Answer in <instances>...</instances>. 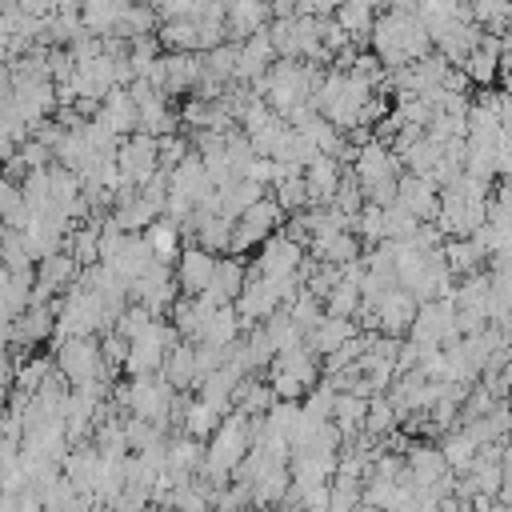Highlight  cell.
Listing matches in <instances>:
<instances>
[{"instance_id": "42", "label": "cell", "mask_w": 512, "mask_h": 512, "mask_svg": "<svg viewBox=\"0 0 512 512\" xmlns=\"http://www.w3.org/2000/svg\"><path fill=\"white\" fill-rule=\"evenodd\" d=\"M284 308H288V316H292V320H296L304 332H308V328H312V324L324 316V300H320V296H312L308 288H300V292H296V296H292Z\"/></svg>"}, {"instance_id": "18", "label": "cell", "mask_w": 512, "mask_h": 512, "mask_svg": "<svg viewBox=\"0 0 512 512\" xmlns=\"http://www.w3.org/2000/svg\"><path fill=\"white\" fill-rule=\"evenodd\" d=\"M212 268H216V256H212L208 248H200V244L180 248L176 264H172L180 296H200V292L208 288V280H212Z\"/></svg>"}, {"instance_id": "20", "label": "cell", "mask_w": 512, "mask_h": 512, "mask_svg": "<svg viewBox=\"0 0 512 512\" xmlns=\"http://www.w3.org/2000/svg\"><path fill=\"white\" fill-rule=\"evenodd\" d=\"M344 180V164L328 152H316L308 164H304V192H308V204H328L336 196Z\"/></svg>"}, {"instance_id": "11", "label": "cell", "mask_w": 512, "mask_h": 512, "mask_svg": "<svg viewBox=\"0 0 512 512\" xmlns=\"http://www.w3.org/2000/svg\"><path fill=\"white\" fill-rule=\"evenodd\" d=\"M180 288H176V272L164 260H152L136 280H128V300L144 304L152 316H168V308L176 304Z\"/></svg>"}, {"instance_id": "19", "label": "cell", "mask_w": 512, "mask_h": 512, "mask_svg": "<svg viewBox=\"0 0 512 512\" xmlns=\"http://www.w3.org/2000/svg\"><path fill=\"white\" fill-rule=\"evenodd\" d=\"M56 332V304H28L16 320H12V332H8V348H32L40 340H52Z\"/></svg>"}, {"instance_id": "1", "label": "cell", "mask_w": 512, "mask_h": 512, "mask_svg": "<svg viewBox=\"0 0 512 512\" xmlns=\"http://www.w3.org/2000/svg\"><path fill=\"white\" fill-rule=\"evenodd\" d=\"M368 52L384 64V72H392V68H404V64L428 56L432 52V36H428L424 20L416 16V8L388 0L384 12H376V20H372Z\"/></svg>"}, {"instance_id": "17", "label": "cell", "mask_w": 512, "mask_h": 512, "mask_svg": "<svg viewBox=\"0 0 512 512\" xmlns=\"http://www.w3.org/2000/svg\"><path fill=\"white\" fill-rule=\"evenodd\" d=\"M396 204L408 208L420 224L436 220L440 212V188L428 180V176H416V172H400V184H396Z\"/></svg>"}, {"instance_id": "9", "label": "cell", "mask_w": 512, "mask_h": 512, "mask_svg": "<svg viewBox=\"0 0 512 512\" xmlns=\"http://www.w3.org/2000/svg\"><path fill=\"white\" fill-rule=\"evenodd\" d=\"M408 340L420 352L456 344L460 340V332H456V304L452 300H424V304H416V320L408 328Z\"/></svg>"}, {"instance_id": "41", "label": "cell", "mask_w": 512, "mask_h": 512, "mask_svg": "<svg viewBox=\"0 0 512 512\" xmlns=\"http://www.w3.org/2000/svg\"><path fill=\"white\" fill-rule=\"evenodd\" d=\"M32 252L24 244V236L16 228H0V268L8 272H32Z\"/></svg>"}, {"instance_id": "39", "label": "cell", "mask_w": 512, "mask_h": 512, "mask_svg": "<svg viewBox=\"0 0 512 512\" xmlns=\"http://www.w3.org/2000/svg\"><path fill=\"white\" fill-rule=\"evenodd\" d=\"M360 500H364V480L340 476V472L328 480V512H356L364 508Z\"/></svg>"}, {"instance_id": "7", "label": "cell", "mask_w": 512, "mask_h": 512, "mask_svg": "<svg viewBox=\"0 0 512 512\" xmlns=\"http://www.w3.org/2000/svg\"><path fill=\"white\" fill-rule=\"evenodd\" d=\"M56 372L68 380V388H84V384H108L104 372H112L100 356V336H64L56 340V356H52Z\"/></svg>"}, {"instance_id": "38", "label": "cell", "mask_w": 512, "mask_h": 512, "mask_svg": "<svg viewBox=\"0 0 512 512\" xmlns=\"http://www.w3.org/2000/svg\"><path fill=\"white\" fill-rule=\"evenodd\" d=\"M332 20H336L352 40H364V44H368V32H372L376 12H372L368 4H360V0H344V4L332 12Z\"/></svg>"}, {"instance_id": "47", "label": "cell", "mask_w": 512, "mask_h": 512, "mask_svg": "<svg viewBox=\"0 0 512 512\" xmlns=\"http://www.w3.org/2000/svg\"><path fill=\"white\" fill-rule=\"evenodd\" d=\"M8 60H12V40H8V32L0 28V68H4Z\"/></svg>"}, {"instance_id": "24", "label": "cell", "mask_w": 512, "mask_h": 512, "mask_svg": "<svg viewBox=\"0 0 512 512\" xmlns=\"http://www.w3.org/2000/svg\"><path fill=\"white\" fill-rule=\"evenodd\" d=\"M472 84H480V88H488L496 76H500V36H492V32H484L480 36V44L456 64Z\"/></svg>"}, {"instance_id": "49", "label": "cell", "mask_w": 512, "mask_h": 512, "mask_svg": "<svg viewBox=\"0 0 512 512\" xmlns=\"http://www.w3.org/2000/svg\"><path fill=\"white\" fill-rule=\"evenodd\" d=\"M8 4H12V0H0V12H4V8H8Z\"/></svg>"}, {"instance_id": "25", "label": "cell", "mask_w": 512, "mask_h": 512, "mask_svg": "<svg viewBox=\"0 0 512 512\" xmlns=\"http://www.w3.org/2000/svg\"><path fill=\"white\" fill-rule=\"evenodd\" d=\"M96 120L112 132V136H132L136 132V100L128 96V88H112L104 100H100V108H96Z\"/></svg>"}, {"instance_id": "3", "label": "cell", "mask_w": 512, "mask_h": 512, "mask_svg": "<svg viewBox=\"0 0 512 512\" xmlns=\"http://www.w3.org/2000/svg\"><path fill=\"white\" fill-rule=\"evenodd\" d=\"M112 404L128 416L152 420V424H168V416L184 412V396L164 380V372H144V376H128L112 388Z\"/></svg>"}, {"instance_id": "44", "label": "cell", "mask_w": 512, "mask_h": 512, "mask_svg": "<svg viewBox=\"0 0 512 512\" xmlns=\"http://www.w3.org/2000/svg\"><path fill=\"white\" fill-rule=\"evenodd\" d=\"M336 212H344L348 220H356V212L364 208V192H360V184H356V176L352 172H344V180H340V188H336V196L328 200Z\"/></svg>"}, {"instance_id": "31", "label": "cell", "mask_w": 512, "mask_h": 512, "mask_svg": "<svg viewBox=\"0 0 512 512\" xmlns=\"http://www.w3.org/2000/svg\"><path fill=\"white\" fill-rule=\"evenodd\" d=\"M272 400H276V392H272V384L268 380H256V376H244L240 384H236V392H232V412H244V416H264L268 408H272Z\"/></svg>"}, {"instance_id": "48", "label": "cell", "mask_w": 512, "mask_h": 512, "mask_svg": "<svg viewBox=\"0 0 512 512\" xmlns=\"http://www.w3.org/2000/svg\"><path fill=\"white\" fill-rule=\"evenodd\" d=\"M360 4H368V8H372V12H380V8H384V4H388V0H360Z\"/></svg>"}, {"instance_id": "27", "label": "cell", "mask_w": 512, "mask_h": 512, "mask_svg": "<svg viewBox=\"0 0 512 512\" xmlns=\"http://www.w3.org/2000/svg\"><path fill=\"white\" fill-rule=\"evenodd\" d=\"M32 284H36V268L32 272H8V268H0V316L4 320H16L32 304Z\"/></svg>"}, {"instance_id": "2", "label": "cell", "mask_w": 512, "mask_h": 512, "mask_svg": "<svg viewBox=\"0 0 512 512\" xmlns=\"http://www.w3.org/2000/svg\"><path fill=\"white\" fill-rule=\"evenodd\" d=\"M320 64H312V60H276L252 88L268 100V108L276 112V116H288V112H296V108H304V104H312V96H316V88H320Z\"/></svg>"}, {"instance_id": "4", "label": "cell", "mask_w": 512, "mask_h": 512, "mask_svg": "<svg viewBox=\"0 0 512 512\" xmlns=\"http://www.w3.org/2000/svg\"><path fill=\"white\" fill-rule=\"evenodd\" d=\"M348 172L356 176V184H360V192H364L368 204H380V208L396 204V184H400V172L404 168H400V156L388 144H380V140L360 144Z\"/></svg>"}, {"instance_id": "35", "label": "cell", "mask_w": 512, "mask_h": 512, "mask_svg": "<svg viewBox=\"0 0 512 512\" xmlns=\"http://www.w3.org/2000/svg\"><path fill=\"white\" fill-rule=\"evenodd\" d=\"M476 440L464 432V428H448L444 432V444H440V452H444V460H448V468L460 476V472H468L472 468V460H476Z\"/></svg>"}, {"instance_id": "43", "label": "cell", "mask_w": 512, "mask_h": 512, "mask_svg": "<svg viewBox=\"0 0 512 512\" xmlns=\"http://www.w3.org/2000/svg\"><path fill=\"white\" fill-rule=\"evenodd\" d=\"M152 320H156V316H152L144 304H132V300H128V304L120 308V316L112 320V332H120L124 340H136V336H140V332H144Z\"/></svg>"}, {"instance_id": "30", "label": "cell", "mask_w": 512, "mask_h": 512, "mask_svg": "<svg viewBox=\"0 0 512 512\" xmlns=\"http://www.w3.org/2000/svg\"><path fill=\"white\" fill-rule=\"evenodd\" d=\"M140 236H144V244H148V252H152L156 260L176 264V256H180V224H176V220L156 216Z\"/></svg>"}, {"instance_id": "40", "label": "cell", "mask_w": 512, "mask_h": 512, "mask_svg": "<svg viewBox=\"0 0 512 512\" xmlns=\"http://www.w3.org/2000/svg\"><path fill=\"white\" fill-rule=\"evenodd\" d=\"M200 56H204V76L220 80L224 88L236 80V40H224V44H216V48L200 52Z\"/></svg>"}, {"instance_id": "26", "label": "cell", "mask_w": 512, "mask_h": 512, "mask_svg": "<svg viewBox=\"0 0 512 512\" xmlns=\"http://www.w3.org/2000/svg\"><path fill=\"white\" fill-rule=\"evenodd\" d=\"M308 252H312L320 264H336V268H344V264L360 260V236H356L352 228L324 232V236H316V240L308 244Z\"/></svg>"}, {"instance_id": "15", "label": "cell", "mask_w": 512, "mask_h": 512, "mask_svg": "<svg viewBox=\"0 0 512 512\" xmlns=\"http://www.w3.org/2000/svg\"><path fill=\"white\" fill-rule=\"evenodd\" d=\"M276 60H280V56H276V48H272L268 28H264V32H252L248 40H236V80H240V84H256Z\"/></svg>"}, {"instance_id": "29", "label": "cell", "mask_w": 512, "mask_h": 512, "mask_svg": "<svg viewBox=\"0 0 512 512\" xmlns=\"http://www.w3.org/2000/svg\"><path fill=\"white\" fill-rule=\"evenodd\" d=\"M160 372H164V380H168L176 392L196 388V348H192V340H176V344L168 348Z\"/></svg>"}, {"instance_id": "5", "label": "cell", "mask_w": 512, "mask_h": 512, "mask_svg": "<svg viewBox=\"0 0 512 512\" xmlns=\"http://www.w3.org/2000/svg\"><path fill=\"white\" fill-rule=\"evenodd\" d=\"M108 328H112V316L104 312V304L80 280L60 292V300H56V332H52L56 340H64V336H100Z\"/></svg>"}, {"instance_id": "23", "label": "cell", "mask_w": 512, "mask_h": 512, "mask_svg": "<svg viewBox=\"0 0 512 512\" xmlns=\"http://www.w3.org/2000/svg\"><path fill=\"white\" fill-rule=\"evenodd\" d=\"M268 24H272L268 0H228V8H224L228 40H248L252 32H264Z\"/></svg>"}, {"instance_id": "21", "label": "cell", "mask_w": 512, "mask_h": 512, "mask_svg": "<svg viewBox=\"0 0 512 512\" xmlns=\"http://www.w3.org/2000/svg\"><path fill=\"white\" fill-rule=\"evenodd\" d=\"M244 280H248V264H244V256L224 252V256H216L212 280H208V288H204L200 296H204V300H212V304H232V300L240 296Z\"/></svg>"}, {"instance_id": "12", "label": "cell", "mask_w": 512, "mask_h": 512, "mask_svg": "<svg viewBox=\"0 0 512 512\" xmlns=\"http://www.w3.org/2000/svg\"><path fill=\"white\" fill-rule=\"evenodd\" d=\"M156 172H160L156 136L132 132V136H124V140L116 144V176H120V188H140V184H148Z\"/></svg>"}, {"instance_id": "10", "label": "cell", "mask_w": 512, "mask_h": 512, "mask_svg": "<svg viewBox=\"0 0 512 512\" xmlns=\"http://www.w3.org/2000/svg\"><path fill=\"white\" fill-rule=\"evenodd\" d=\"M180 336H176V328L168 324V320H152L136 340H128V352H124V364H120V372L124 376H144V372H160L164 368V356H168V348L176 344Z\"/></svg>"}, {"instance_id": "46", "label": "cell", "mask_w": 512, "mask_h": 512, "mask_svg": "<svg viewBox=\"0 0 512 512\" xmlns=\"http://www.w3.org/2000/svg\"><path fill=\"white\" fill-rule=\"evenodd\" d=\"M340 4L344 0H296V12H304V16H332Z\"/></svg>"}, {"instance_id": "16", "label": "cell", "mask_w": 512, "mask_h": 512, "mask_svg": "<svg viewBox=\"0 0 512 512\" xmlns=\"http://www.w3.org/2000/svg\"><path fill=\"white\" fill-rule=\"evenodd\" d=\"M168 192L184 196L192 208L204 204V200L216 192V184H212V176H208V168H204V160H200L196 152H188V156L168 172Z\"/></svg>"}, {"instance_id": "14", "label": "cell", "mask_w": 512, "mask_h": 512, "mask_svg": "<svg viewBox=\"0 0 512 512\" xmlns=\"http://www.w3.org/2000/svg\"><path fill=\"white\" fill-rule=\"evenodd\" d=\"M80 264L68 248H56L52 256L36 260V284H32V304H48L52 296H60L68 284H76Z\"/></svg>"}, {"instance_id": "8", "label": "cell", "mask_w": 512, "mask_h": 512, "mask_svg": "<svg viewBox=\"0 0 512 512\" xmlns=\"http://www.w3.org/2000/svg\"><path fill=\"white\" fill-rule=\"evenodd\" d=\"M280 224H284V208H280L272 196H260L256 204H248V208L232 220V244H228V252H232V256L256 252L272 232H280Z\"/></svg>"}, {"instance_id": "32", "label": "cell", "mask_w": 512, "mask_h": 512, "mask_svg": "<svg viewBox=\"0 0 512 512\" xmlns=\"http://www.w3.org/2000/svg\"><path fill=\"white\" fill-rule=\"evenodd\" d=\"M368 400L372 396H360V392H336L332 400V424L340 428V436H356L364 428V416H368Z\"/></svg>"}, {"instance_id": "45", "label": "cell", "mask_w": 512, "mask_h": 512, "mask_svg": "<svg viewBox=\"0 0 512 512\" xmlns=\"http://www.w3.org/2000/svg\"><path fill=\"white\" fill-rule=\"evenodd\" d=\"M416 224L420 220L408 208H400V204H388L384 208V240H408L416 232Z\"/></svg>"}, {"instance_id": "33", "label": "cell", "mask_w": 512, "mask_h": 512, "mask_svg": "<svg viewBox=\"0 0 512 512\" xmlns=\"http://www.w3.org/2000/svg\"><path fill=\"white\" fill-rule=\"evenodd\" d=\"M224 420V412L220 408H212V404H204L200 396H192V400H184V412H180V428L188 432V436H196V440H208L212 432H216V424Z\"/></svg>"}, {"instance_id": "28", "label": "cell", "mask_w": 512, "mask_h": 512, "mask_svg": "<svg viewBox=\"0 0 512 512\" xmlns=\"http://www.w3.org/2000/svg\"><path fill=\"white\" fill-rule=\"evenodd\" d=\"M240 332H244V324H240V316H236V304H216V308L208 312V320H204V328H200L196 344H216V348H228V344H232Z\"/></svg>"}, {"instance_id": "13", "label": "cell", "mask_w": 512, "mask_h": 512, "mask_svg": "<svg viewBox=\"0 0 512 512\" xmlns=\"http://www.w3.org/2000/svg\"><path fill=\"white\" fill-rule=\"evenodd\" d=\"M304 256H308V248H304L300 240H292V236L280 228V232H272V236L256 248V260L248 264V272H256V276H296Z\"/></svg>"}, {"instance_id": "37", "label": "cell", "mask_w": 512, "mask_h": 512, "mask_svg": "<svg viewBox=\"0 0 512 512\" xmlns=\"http://www.w3.org/2000/svg\"><path fill=\"white\" fill-rule=\"evenodd\" d=\"M396 424H400L396 404H392L384 392H380V396H372V400H368V416H364V428H360V432H364L368 440H380V436H388Z\"/></svg>"}, {"instance_id": "36", "label": "cell", "mask_w": 512, "mask_h": 512, "mask_svg": "<svg viewBox=\"0 0 512 512\" xmlns=\"http://www.w3.org/2000/svg\"><path fill=\"white\" fill-rule=\"evenodd\" d=\"M0 224L16 228V232L28 224V204H24L20 180H12V176H0Z\"/></svg>"}, {"instance_id": "6", "label": "cell", "mask_w": 512, "mask_h": 512, "mask_svg": "<svg viewBox=\"0 0 512 512\" xmlns=\"http://www.w3.org/2000/svg\"><path fill=\"white\" fill-rule=\"evenodd\" d=\"M268 384H272L276 400H304L320 384V356L308 344L276 352L268 360Z\"/></svg>"}, {"instance_id": "34", "label": "cell", "mask_w": 512, "mask_h": 512, "mask_svg": "<svg viewBox=\"0 0 512 512\" xmlns=\"http://www.w3.org/2000/svg\"><path fill=\"white\" fill-rule=\"evenodd\" d=\"M264 324V332H268V340H272V348L276 352H288V348H300L304 344V328L288 316V308H276L268 320H260Z\"/></svg>"}, {"instance_id": "22", "label": "cell", "mask_w": 512, "mask_h": 512, "mask_svg": "<svg viewBox=\"0 0 512 512\" xmlns=\"http://www.w3.org/2000/svg\"><path fill=\"white\" fill-rule=\"evenodd\" d=\"M356 332H360V324H356L352 316H332V312H324V316L304 332V344L324 360V356H332L336 348H344Z\"/></svg>"}]
</instances>
